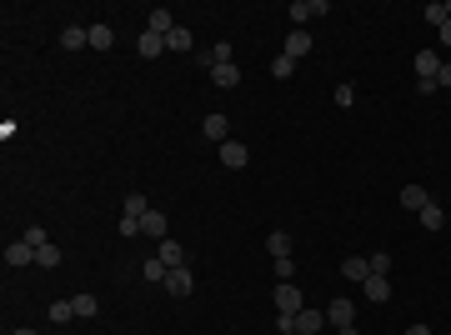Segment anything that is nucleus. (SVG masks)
Returning a JSON list of instances; mask_svg holds the SVG:
<instances>
[{
    "instance_id": "1",
    "label": "nucleus",
    "mask_w": 451,
    "mask_h": 335,
    "mask_svg": "<svg viewBox=\"0 0 451 335\" xmlns=\"http://www.w3.org/2000/svg\"><path fill=\"white\" fill-rule=\"evenodd\" d=\"M301 310H306L301 291H296L291 281H281V286H276V315H301Z\"/></svg>"
},
{
    "instance_id": "2",
    "label": "nucleus",
    "mask_w": 451,
    "mask_h": 335,
    "mask_svg": "<svg viewBox=\"0 0 451 335\" xmlns=\"http://www.w3.org/2000/svg\"><path fill=\"white\" fill-rule=\"evenodd\" d=\"M316 16H331L326 0H291V25H296V30H301L306 20H316Z\"/></svg>"
},
{
    "instance_id": "3",
    "label": "nucleus",
    "mask_w": 451,
    "mask_h": 335,
    "mask_svg": "<svg viewBox=\"0 0 451 335\" xmlns=\"http://www.w3.org/2000/svg\"><path fill=\"white\" fill-rule=\"evenodd\" d=\"M351 315H356V305H351L346 296H331V305H326V325L346 330V325H351Z\"/></svg>"
},
{
    "instance_id": "4",
    "label": "nucleus",
    "mask_w": 451,
    "mask_h": 335,
    "mask_svg": "<svg viewBox=\"0 0 451 335\" xmlns=\"http://www.w3.org/2000/svg\"><path fill=\"white\" fill-rule=\"evenodd\" d=\"M191 291H196L191 265H181V270H171V275H165V296H191Z\"/></svg>"
},
{
    "instance_id": "5",
    "label": "nucleus",
    "mask_w": 451,
    "mask_h": 335,
    "mask_svg": "<svg viewBox=\"0 0 451 335\" xmlns=\"http://www.w3.org/2000/svg\"><path fill=\"white\" fill-rule=\"evenodd\" d=\"M221 165H226V171H241V165H251V150L241 140H226L221 145Z\"/></svg>"
},
{
    "instance_id": "6",
    "label": "nucleus",
    "mask_w": 451,
    "mask_h": 335,
    "mask_svg": "<svg viewBox=\"0 0 451 335\" xmlns=\"http://www.w3.org/2000/svg\"><path fill=\"white\" fill-rule=\"evenodd\" d=\"M411 66H416L421 80H436V71H441V50H416V55H411Z\"/></svg>"
},
{
    "instance_id": "7",
    "label": "nucleus",
    "mask_w": 451,
    "mask_h": 335,
    "mask_svg": "<svg viewBox=\"0 0 451 335\" xmlns=\"http://www.w3.org/2000/svg\"><path fill=\"white\" fill-rule=\"evenodd\" d=\"M156 255H160V260H165V270H181V265H186V250H181V245H176V240H171V236H165V240H160V245H156Z\"/></svg>"
},
{
    "instance_id": "8",
    "label": "nucleus",
    "mask_w": 451,
    "mask_h": 335,
    "mask_svg": "<svg viewBox=\"0 0 451 335\" xmlns=\"http://www.w3.org/2000/svg\"><path fill=\"white\" fill-rule=\"evenodd\" d=\"M136 50L146 55V61H156V55H165V35H156V30H141V40H136Z\"/></svg>"
},
{
    "instance_id": "9",
    "label": "nucleus",
    "mask_w": 451,
    "mask_h": 335,
    "mask_svg": "<svg viewBox=\"0 0 451 335\" xmlns=\"http://www.w3.org/2000/svg\"><path fill=\"white\" fill-rule=\"evenodd\" d=\"M30 260H35V245L30 240H11L6 245V265H30Z\"/></svg>"
},
{
    "instance_id": "10",
    "label": "nucleus",
    "mask_w": 451,
    "mask_h": 335,
    "mask_svg": "<svg viewBox=\"0 0 451 335\" xmlns=\"http://www.w3.org/2000/svg\"><path fill=\"white\" fill-rule=\"evenodd\" d=\"M211 80H216L221 90H231V85H241V71H236V61H226V66H211Z\"/></svg>"
},
{
    "instance_id": "11",
    "label": "nucleus",
    "mask_w": 451,
    "mask_h": 335,
    "mask_svg": "<svg viewBox=\"0 0 451 335\" xmlns=\"http://www.w3.org/2000/svg\"><path fill=\"white\" fill-rule=\"evenodd\" d=\"M201 130H206L211 140H221V145H226V130H231V121H226V116H221V110H211V116L201 121Z\"/></svg>"
},
{
    "instance_id": "12",
    "label": "nucleus",
    "mask_w": 451,
    "mask_h": 335,
    "mask_svg": "<svg viewBox=\"0 0 451 335\" xmlns=\"http://www.w3.org/2000/svg\"><path fill=\"white\" fill-rule=\"evenodd\" d=\"M341 275H346V281H366V275H371V260H366V255H346V260H341Z\"/></svg>"
},
{
    "instance_id": "13",
    "label": "nucleus",
    "mask_w": 451,
    "mask_h": 335,
    "mask_svg": "<svg viewBox=\"0 0 451 335\" xmlns=\"http://www.w3.org/2000/svg\"><path fill=\"white\" fill-rule=\"evenodd\" d=\"M361 286H366V296H371L376 305H386V300H391V281H386V275H366Z\"/></svg>"
},
{
    "instance_id": "14",
    "label": "nucleus",
    "mask_w": 451,
    "mask_h": 335,
    "mask_svg": "<svg viewBox=\"0 0 451 335\" xmlns=\"http://www.w3.org/2000/svg\"><path fill=\"white\" fill-rule=\"evenodd\" d=\"M402 205H406V210H411V215H421V210H426V205H431V195H426V190H421V185H406V190H402Z\"/></svg>"
},
{
    "instance_id": "15",
    "label": "nucleus",
    "mask_w": 451,
    "mask_h": 335,
    "mask_svg": "<svg viewBox=\"0 0 451 335\" xmlns=\"http://www.w3.org/2000/svg\"><path fill=\"white\" fill-rule=\"evenodd\" d=\"M321 325H326V310H301L296 315V335H316Z\"/></svg>"
},
{
    "instance_id": "16",
    "label": "nucleus",
    "mask_w": 451,
    "mask_h": 335,
    "mask_svg": "<svg viewBox=\"0 0 451 335\" xmlns=\"http://www.w3.org/2000/svg\"><path fill=\"white\" fill-rule=\"evenodd\" d=\"M141 236H151V240H165V215H160V210H146V220H141Z\"/></svg>"
},
{
    "instance_id": "17",
    "label": "nucleus",
    "mask_w": 451,
    "mask_h": 335,
    "mask_svg": "<svg viewBox=\"0 0 451 335\" xmlns=\"http://www.w3.org/2000/svg\"><path fill=\"white\" fill-rule=\"evenodd\" d=\"M286 55H291V61L311 55V35H306V30H291V35H286Z\"/></svg>"
},
{
    "instance_id": "18",
    "label": "nucleus",
    "mask_w": 451,
    "mask_h": 335,
    "mask_svg": "<svg viewBox=\"0 0 451 335\" xmlns=\"http://www.w3.org/2000/svg\"><path fill=\"white\" fill-rule=\"evenodd\" d=\"M61 45H66V50H86V45H90V30H81V25H66V30H61Z\"/></svg>"
},
{
    "instance_id": "19",
    "label": "nucleus",
    "mask_w": 451,
    "mask_h": 335,
    "mask_svg": "<svg viewBox=\"0 0 451 335\" xmlns=\"http://www.w3.org/2000/svg\"><path fill=\"white\" fill-rule=\"evenodd\" d=\"M146 30H156V35H171V30H176L171 11H151V16H146Z\"/></svg>"
},
{
    "instance_id": "20",
    "label": "nucleus",
    "mask_w": 451,
    "mask_h": 335,
    "mask_svg": "<svg viewBox=\"0 0 451 335\" xmlns=\"http://www.w3.org/2000/svg\"><path fill=\"white\" fill-rule=\"evenodd\" d=\"M266 250H271V260L291 255V236H286V231H271V236H266Z\"/></svg>"
},
{
    "instance_id": "21",
    "label": "nucleus",
    "mask_w": 451,
    "mask_h": 335,
    "mask_svg": "<svg viewBox=\"0 0 451 335\" xmlns=\"http://www.w3.org/2000/svg\"><path fill=\"white\" fill-rule=\"evenodd\" d=\"M141 275H146L151 286H165V275H171V270H165V260H160V255H151V260L141 265Z\"/></svg>"
},
{
    "instance_id": "22",
    "label": "nucleus",
    "mask_w": 451,
    "mask_h": 335,
    "mask_svg": "<svg viewBox=\"0 0 451 335\" xmlns=\"http://www.w3.org/2000/svg\"><path fill=\"white\" fill-rule=\"evenodd\" d=\"M116 45V30L110 25H90V50H110Z\"/></svg>"
},
{
    "instance_id": "23",
    "label": "nucleus",
    "mask_w": 451,
    "mask_h": 335,
    "mask_svg": "<svg viewBox=\"0 0 451 335\" xmlns=\"http://www.w3.org/2000/svg\"><path fill=\"white\" fill-rule=\"evenodd\" d=\"M191 45H196V35H191L186 25H176L171 35H165V50H191Z\"/></svg>"
},
{
    "instance_id": "24",
    "label": "nucleus",
    "mask_w": 451,
    "mask_h": 335,
    "mask_svg": "<svg viewBox=\"0 0 451 335\" xmlns=\"http://www.w3.org/2000/svg\"><path fill=\"white\" fill-rule=\"evenodd\" d=\"M421 226H426V231H441V226H446V210H441L436 200H431V205L421 210Z\"/></svg>"
},
{
    "instance_id": "25",
    "label": "nucleus",
    "mask_w": 451,
    "mask_h": 335,
    "mask_svg": "<svg viewBox=\"0 0 451 335\" xmlns=\"http://www.w3.org/2000/svg\"><path fill=\"white\" fill-rule=\"evenodd\" d=\"M76 315V300H50V325H66Z\"/></svg>"
},
{
    "instance_id": "26",
    "label": "nucleus",
    "mask_w": 451,
    "mask_h": 335,
    "mask_svg": "<svg viewBox=\"0 0 451 335\" xmlns=\"http://www.w3.org/2000/svg\"><path fill=\"white\" fill-rule=\"evenodd\" d=\"M291 71H296V61H291L286 50H281L276 61H271V75H276V80H291Z\"/></svg>"
},
{
    "instance_id": "27",
    "label": "nucleus",
    "mask_w": 451,
    "mask_h": 335,
    "mask_svg": "<svg viewBox=\"0 0 451 335\" xmlns=\"http://www.w3.org/2000/svg\"><path fill=\"white\" fill-rule=\"evenodd\" d=\"M146 210H151V200H146L141 190H131V195H126V215H136V220H146Z\"/></svg>"
},
{
    "instance_id": "28",
    "label": "nucleus",
    "mask_w": 451,
    "mask_h": 335,
    "mask_svg": "<svg viewBox=\"0 0 451 335\" xmlns=\"http://www.w3.org/2000/svg\"><path fill=\"white\" fill-rule=\"evenodd\" d=\"M35 265L55 270V265H61V250H55V245H40V250H35Z\"/></svg>"
},
{
    "instance_id": "29",
    "label": "nucleus",
    "mask_w": 451,
    "mask_h": 335,
    "mask_svg": "<svg viewBox=\"0 0 451 335\" xmlns=\"http://www.w3.org/2000/svg\"><path fill=\"white\" fill-rule=\"evenodd\" d=\"M95 310H100V305H95V296H76V315H81V320H90Z\"/></svg>"
},
{
    "instance_id": "30",
    "label": "nucleus",
    "mask_w": 451,
    "mask_h": 335,
    "mask_svg": "<svg viewBox=\"0 0 451 335\" xmlns=\"http://www.w3.org/2000/svg\"><path fill=\"white\" fill-rule=\"evenodd\" d=\"M426 20H431V25H436V30H441V25H446V6H441V0H431V6H426Z\"/></svg>"
},
{
    "instance_id": "31",
    "label": "nucleus",
    "mask_w": 451,
    "mask_h": 335,
    "mask_svg": "<svg viewBox=\"0 0 451 335\" xmlns=\"http://www.w3.org/2000/svg\"><path fill=\"white\" fill-rule=\"evenodd\" d=\"M276 275H281V281H291V275H296V255H281L276 260Z\"/></svg>"
},
{
    "instance_id": "32",
    "label": "nucleus",
    "mask_w": 451,
    "mask_h": 335,
    "mask_svg": "<svg viewBox=\"0 0 451 335\" xmlns=\"http://www.w3.org/2000/svg\"><path fill=\"white\" fill-rule=\"evenodd\" d=\"M366 260H371V275H386V270H391V255H386V250H376V255H366Z\"/></svg>"
},
{
    "instance_id": "33",
    "label": "nucleus",
    "mask_w": 451,
    "mask_h": 335,
    "mask_svg": "<svg viewBox=\"0 0 451 335\" xmlns=\"http://www.w3.org/2000/svg\"><path fill=\"white\" fill-rule=\"evenodd\" d=\"M121 236H126V240L141 236V220H136V215H121Z\"/></svg>"
},
{
    "instance_id": "34",
    "label": "nucleus",
    "mask_w": 451,
    "mask_h": 335,
    "mask_svg": "<svg viewBox=\"0 0 451 335\" xmlns=\"http://www.w3.org/2000/svg\"><path fill=\"white\" fill-rule=\"evenodd\" d=\"M20 240H30V245H35V250H40V245H50V236H45V231H40V226H30V231H25V236H20Z\"/></svg>"
},
{
    "instance_id": "35",
    "label": "nucleus",
    "mask_w": 451,
    "mask_h": 335,
    "mask_svg": "<svg viewBox=\"0 0 451 335\" xmlns=\"http://www.w3.org/2000/svg\"><path fill=\"white\" fill-rule=\"evenodd\" d=\"M436 90H451V61H441V71H436Z\"/></svg>"
},
{
    "instance_id": "36",
    "label": "nucleus",
    "mask_w": 451,
    "mask_h": 335,
    "mask_svg": "<svg viewBox=\"0 0 451 335\" xmlns=\"http://www.w3.org/2000/svg\"><path fill=\"white\" fill-rule=\"evenodd\" d=\"M276 330L281 335H296V315H276Z\"/></svg>"
},
{
    "instance_id": "37",
    "label": "nucleus",
    "mask_w": 451,
    "mask_h": 335,
    "mask_svg": "<svg viewBox=\"0 0 451 335\" xmlns=\"http://www.w3.org/2000/svg\"><path fill=\"white\" fill-rule=\"evenodd\" d=\"M441 45H446V50H451V20H446V25H441Z\"/></svg>"
},
{
    "instance_id": "38",
    "label": "nucleus",
    "mask_w": 451,
    "mask_h": 335,
    "mask_svg": "<svg viewBox=\"0 0 451 335\" xmlns=\"http://www.w3.org/2000/svg\"><path fill=\"white\" fill-rule=\"evenodd\" d=\"M402 335H431V325H411V330H402Z\"/></svg>"
},
{
    "instance_id": "39",
    "label": "nucleus",
    "mask_w": 451,
    "mask_h": 335,
    "mask_svg": "<svg viewBox=\"0 0 451 335\" xmlns=\"http://www.w3.org/2000/svg\"><path fill=\"white\" fill-rule=\"evenodd\" d=\"M336 335H361V330H356V325H346V330H336Z\"/></svg>"
},
{
    "instance_id": "40",
    "label": "nucleus",
    "mask_w": 451,
    "mask_h": 335,
    "mask_svg": "<svg viewBox=\"0 0 451 335\" xmlns=\"http://www.w3.org/2000/svg\"><path fill=\"white\" fill-rule=\"evenodd\" d=\"M16 335H35V330H16Z\"/></svg>"
},
{
    "instance_id": "41",
    "label": "nucleus",
    "mask_w": 451,
    "mask_h": 335,
    "mask_svg": "<svg viewBox=\"0 0 451 335\" xmlns=\"http://www.w3.org/2000/svg\"><path fill=\"white\" fill-rule=\"evenodd\" d=\"M446 20H451V6H446Z\"/></svg>"
}]
</instances>
